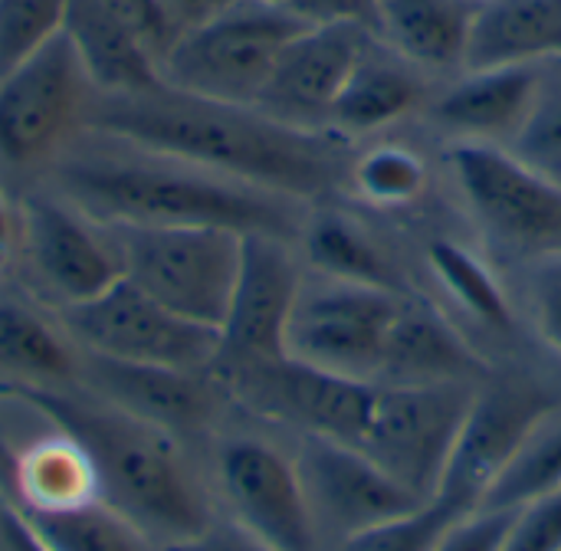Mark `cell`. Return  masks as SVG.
I'll return each mask as SVG.
<instances>
[{
	"label": "cell",
	"mask_w": 561,
	"mask_h": 551,
	"mask_svg": "<svg viewBox=\"0 0 561 551\" xmlns=\"http://www.w3.org/2000/svg\"><path fill=\"white\" fill-rule=\"evenodd\" d=\"M89 125L131 148L207 168L289 200H312L348 174V138L299 128L253 105L197 99L164 82L141 95H105Z\"/></svg>",
	"instance_id": "6da1fadb"
},
{
	"label": "cell",
	"mask_w": 561,
	"mask_h": 551,
	"mask_svg": "<svg viewBox=\"0 0 561 551\" xmlns=\"http://www.w3.org/2000/svg\"><path fill=\"white\" fill-rule=\"evenodd\" d=\"M20 394L76 440L92 463L99 496L158 549L187 542L217 523L178 437L164 427L148 424L105 398L99 404L39 384H26Z\"/></svg>",
	"instance_id": "7a4b0ae2"
},
{
	"label": "cell",
	"mask_w": 561,
	"mask_h": 551,
	"mask_svg": "<svg viewBox=\"0 0 561 551\" xmlns=\"http://www.w3.org/2000/svg\"><path fill=\"white\" fill-rule=\"evenodd\" d=\"M141 158L82 154L59 171L66 197L95 223L224 227L293 240V200L197 164L135 148Z\"/></svg>",
	"instance_id": "3957f363"
},
{
	"label": "cell",
	"mask_w": 561,
	"mask_h": 551,
	"mask_svg": "<svg viewBox=\"0 0 561 551\" xmlns=\"http://www.w3.org/2000/svg\"><path fill=\"white\" fill-rule=\"evenodd\" d=\"M306 26L309 20L286 3L233 0L168 49L158 66L161 82L197 99L256 108L283 49Z\"/></svg>",
	"instance_id": "277c9868"
},
{
	"label": "cell",
	"mask_w": 561,
	"mask_h": 551,
	"mask_svg": "<svg viewBox=\"0 0 561 551\" xmlns=\"http://www.w3.org/2000/svg\"><path fill=\"white\" fill-rule=\"evenodd\" d=\"M102 230L131 286L164 309L220 332L240 273L243 233L148 223H102Z\"/></svg>",
	"instance_id": "5b68a950"
},
{
	"label": "cell",
	"mask_w": 561,
	"mask_h": 551,
	"mask_svg": "<svg viewBox=\"0 0 561 551\" xmlns=\"http://www.w3.org/2000/svg\"><path fill=\"white\" fill-rule=\"evenodd\" d=\"M477 384H378L358 450L417 500H434L454 463Z\"/></svg>",
	"instance_id": "8992f818"
},
{
	"label": "cell",
	"mask_w": 561,
	"mask_h": 551,
	"mask_svg": "<svg viewBox=\"0 0 561 551\" xmlns=\"http://www.w3.org/2000/svg\"><path fill=\"white\" fill-rule=\"evenodd\" d=\"M447 161L486 237L533 260L559 256L561 181L486 141H454Z\"/></svg>",
	"instance_id": "52a82bcc"
},
{
	"label": "cell",
	"mask_w": 561,
	"mask_h": 551,
	"mask_svg": "<svg viewBox=\"0 0 561 551\" xmlns=\"http://www.w3.org/2000/svg\"><path fill=\"white\" fill-rule=\"evenodd\" d=\"M62 319L69 335L89 355L112 361L210 371L220 355L217 329L197 325L164 309L125 276L95 299L62 309Z\"/></svg>",
	"instance_id": "ba28073f"
},
{
	"label": "cell",
	"mask_w": 561,
	"mask_h": 551,
	"mask_svg": "<svg viewBox=\"0 0 561 551\" xmlns=\"http://www.w3.org/2000/svg\"><path fill=\"white\" fill-rule=\"evenodd\" d=\"M401 299L388 289L325 276L302 283L286 332V355L342 378L378 384Z\"/></svg>",
	"instance_id": "9c48e42d"
},
{
	"label": "cell",
	"mask_w": 561,
	"mask_h": 551,
	"mask_svg": "<svg viewBox=\"0 0 561 551\" xmlns=\"http://www.w3.org/2000/svg\"><path fill=\"white\" fill-rule=\"evenodd\" d=\"M210 371H217V381L250 411L296 427L302 437H325L348 447H358L378 391L371 381L342 378L289 355L273 361L210 365Z\"/></svg>",
	"instance_id": "30bf717a"
},
{
	"label": "cell",
	"mask_w": 561,
	"mask_h": 551,
	"mask_svg": "<svg viewBox=\"0 0 561 551\" xmlns=\"http://www.w3.org/2000/svg\"><path fill=\"white\" fill-rule=\"evenodd\" d=\"M92 79L66 33L0 79V158L13 168L53 154L79 118H89Z\"/></svg>",
	"instance_id": "8fae6325"
},
{
	"label": "cell",
	"mask_w": 561,
	"mask_h": 551,
	"mask_svg": "<svg viewBox=\"0 0 561 551\" xmlns=\"http://www.w3.org/2000/svg\"><path fill=\"white\" fill-rule=\"evenodd\" d=\"M217 477L233 523L270 551H329L296 460L263 440H230Z\"/></svg>",
	"instance_id": "7c38bea8"
},
{
	"label": "cell",
	"mask_w": 561,
	"mask_h": 551,
	"mask_svg": "<svg viewBox=\"0 0 561 551\" xmlns=\"http://www.w3.org/2000/svg\"><path fill=\"white\" fill-rule=\"evenodd\" d=\"M556 411L559 398L542 384L523 378L477 384L440 493L463 503L467 509H480L490 486L516 460L536 427Z\"/></svg>",
	"instance_id": "4fadbf2b"
},
{
	"label": "cell",
	"mask_w": 561,
	"mask_h": 551,
	"mask_svg": "<svg viewBox=\"0 0 561 551\" xmlns=\"http://www.w3.org/2000/svg\"><path fill=\"white\" fill-rule=\"evenodd\" d=\"M296 467L319 532L325 546L335 542V549L365 529H375L424 506V500L394 483L371 457L339 440L302 437Z\"/></svg>",
	"instance_id": "5bb4252c"
},
{
	"label": "cell",
	"mask_w": 561,
	"mask_h": 551,
	"mask_svg": "<svg viewBox=\"0 0 561 551\" xmlns=\"http://www.w3.org/2000/svg\"><path fill=\"white\" fill-rule=\"evenodd\" d=\"M302 283L289 240L273 233H243L240 273L220 325V355L214 365L283 358Z\"/></svg>",
	"instance_id": "9a60e30c"
},
{
	"label": "cell",
	"mask_w": 561,
	"mask_h": 551,
	"mask_svg": "<svg viewBox=\"0 0 561 551\" xmlns=\"http://www.w3.org/2000/svg\"><path fill=\"white\" fill-rule=\"evenodd\" d=\"M371 39L375 30L358 20L309 23L283 49L256 108L299 128H329V112Z\"/></svg>",
	"instance_id": "2e32d148"
},
{
	"label": "cell",
	"mask_w": 561,
	"mask_h": 551,
	"mask_svg": "<svg viewBox=\"0 0 561 551\" xmlns=\"http://www.w3.org/2000/svg\"><path fill=\"white\" fill-rule=\"evenodd\" d=\"M23 243L33 273L62 302V309L89 302L122 279V263L102 223L92 227L82 210L59 200H26Z\"/></svg>",
	"instance_id": "e0dca14e"
},
{
	"label": "cell",
	"mask_w": 561,
	"mask_h": 551,
	"mask_svg": "<svg viewBox=\"0 0 561 551\" xmlns=\"http://www.w3.org/2000/svg\"><path fill=\"white\" fill-rule=\"evenodd\" d=\"M549 62H510L457 72L424 108L431 125L454 141H486L510 148L523 131Z\"/></svg>",
	"instance_id": "ac0fdd59"
},
{
	"label": "cell",
	"mask_w": 561,
	"mask_h": 551,
	"mask_svg": "<svg viewBox=\"0 0 561 551\" xmlns=\"http://www.w3.org/2000/svg\"><path fill=\"white\" fill-rule=\"evenodd\" d=\"M85 375L95 394L148 424L164 427L174 437L207 427L217 407V391L201 378V371L128 365L89 355Z\"/></svg>",
	"instance_id": "d6986e66"
},
{
	"label": "cell",
	"mask_w": 561,
	"mask_h": 551,
	"mask_svg": "<svg viewBox=\"0 0 561 551\" xmlns=\"http://www.w3.org/2000/svg\"><path fill=\"white\" fill-rule=\"evenodd\" d=\"M486 361L427 302L401 299L394 315L378 384H480Z\"/></svg>",
	"instance_id": "ffe728a7"
},
{
	"label": "cell",
	"mask_w": 561,
	"mask_h": 551,
	"mask_svg": "<svg viewBox=\"0 0 561 551\" xmlns=\"http://www.w3.org/2000/svg\"><path fill=\"white\" fill-rule=\"evenodd\" d=\"M483 7L486 0H375L371 30L427 76H457Z\"/></svg>",
	"instance_id": "44dd1931"
},
{
	"label": "cell",
	"mask_w": 561,
	"mask_h": 551,
	"mask_svg": "<svg viewBox=\"0 0 561 551\" xmlns=\"http://www.w3.org/2000/svg\"><path fill=\"white\" fill-rule=\"evenodd\" d=\"M431 95V76L375 36L342 85L329 112V128L345 138L375 135L424 112Z\"/></svg>",
	"instance_id": "7402d4cb"
},
{
	"label": "cell",
	"mask_w": 561,
	"mask_h": 551,
	"mask_svg": "<svg viewBox=\"0 0 561 551\" xmlns=\"http://www.w3.org/2000/svg\"><path fill=\"white\" fill-rule=\"evenodd\" d=\"M62 33L76 46L92 85L105 95H141L161 85L158 62L102 0H66Z\"/></svg>",
	"instance_id": "603a6c76"
},
{
	"label": "cell",
	"mask_w": 561,
	"mask_h": 551,
	"mask_svg": "<svg viewBox=\"0 0 561 551\" xmlns=\"http://www.w3.org/2000/svg\"><path fill=\"white\" fill-rule=\"evenodd\" d=\"M561 59V0H486L463 69Z\"/></svg>",
	"instance_id": "cb8c5ba5"
},
{
	"label": "cell",
	"mask_w": 561,
	"mask_h": 551,
	"mask_svg": "<svg viewBox=\"0 0 561 551\" xmlns=\"http://www.w3.org/2000/svg\"><path fill=\"white\" fill-rule=\"evenodd\" d=\"M302 246L312 269L325 279L358 283L404 296V276L388 256V250L352 217L325 210L302 227Z\"/></svg>",
	"instance_id": "d4e9b609"
},
{
	"label": "cell",
	"mask_w": 561,
	"mask_h": 551,
	"mask_svg": "<svg viewBox=\"0 0 561 551\" xmlns=\"http://www.w3.org/2000/svg\"><path fill=\"white\" fill-rule=\"evenodd\" d=\"M13 509L23 516V523L46 546V551H161L102 496L62 509Z\"/></svg>",
	"instance_id": "484cf974"
},
{
	"label": "cell",
	"mask_w": 561,
	"mask_h": 551,
	"mask_svg": "<svg viewBox=\"0 0 561 551\" xmlns=\"http://www.w3.org/2000/svg\"><path fill=\"white\" fill-rule=\"evenodd\" d=\"M99 496V483L85 454L62 434V440L30 450L16 470V506L62 509Z\"/></svg>",
	"instance_id": "4316f807"
},
{
	"label": "cell",
	"mask_w": 561,
	"mask_h": 551,
	"mask_svg": "<svg viewBox=\"0 0 561 551\" xmlns=\"http://www.w3.org/2000/svg\"><path fill=\"white\" fill-rule=\"evenodd\" d=\"M345 181L355 194L381 210H401L417 204L431 187V168L408 141H375L348 161Z\"/></svg>",
	"instance_id": "83f0119b"
},
{
	"label": "cell",
	"mask_w": 561,
	"mask_h": 551,
	"mask_svg": "<svg viewBox=\"0 0 561 551\" xmlns=\"http://www.w3.org/2000/svg\"><path fill=\"white\" fill-rule=\"evenodd\" d=\"M431 273L437 276L440 289L480 325L506 332L513 329V309L500 286V279L490 273V266L467 246L454 240H437L427 250Z\"/></svg>",
	"instance_id": "f1b7e54d"
},
{
	"label": "cell",
	"mask_w": 561,
	"mask_h": 551,
	"mask_svg": "<svg viewBox=\"0 0 561 551\" xmlns=\"http://www.w3.org/2000/svg\"><path fill=\"white\" fill-rule=\"evenodd\" d=\"M0 371L20 375L39 388L76 375L69 345L33 312L0 302Z\"/></svg>",
	"instance_id": "f546056e"
},
{
	"label": "cell",
	"mask_w": 561,
	"mask_h": 551,
	"mask_svg": "<svg viewBox=\"0 0 561 551\" xmlns=\"http://www.w3.org/2000/svg\"><path fill=\"white\" fill-rule=\"evenodd\" d=\"M561 486V417H546L503 477L490 486L480 509H519Z\"/></svg>",
	"instance_id": "4dcf8cb0"
},
{
	"label": "cell",
	"mask_w": 561,
	"mask_h": 551,
	"mask_svg": "<svg viewBox=\"0 0 561 551\" xmlns=\"http://www.w3.org/2000/svg\"><path fill=\"white\" fill-rule=\"evenodd\" d=\"M467 513L473 509L440 493L427 500L424 506L411 509L408 516H398L391 523H381L375 529H365L345 539L335 551H434L444 539V532Z\"/></svg>",
	"instance_id": "1f68e13d"
},
{
	"label": "cell",
	"mask_w": 561,
	"mask_h": 551,
	"mask_svg": "<svg viewBox=\"0 0 561 551\" xmlns=\"http://www.w3.org/2000/svg\"><path fill=\"white\" fill-rule=\"evenodd\" d=\"M66 0H0V79L62 33Z\"/></svg>",
	"instance_id": "d6a6232c"
},
{
	"label": "cell",
	"mask_w": 561,
	"mask_h": 551,
	"mask_svg": "<svg viewBox=\"0 0 561 551\" xmlns=\"http://www.w3.org/2000/svg\"><path fill=\"white\" fill-rule=\"evenodd\" d=\"M510 151L536 171L561 181V59L546 66L539 99Z\"/></svg>",
	"instance_id": "836d02e7"
},
{
	"label": "cell",
	"mask_w": 561,
	"mask_h": 551,
	"mask_svg": "<svg viewBox=\"0 0 561 551\" xmlns=\"http://www.w3.org/2000/svg\"><path fill=\"white\" fill-rule=\"evenodd\" d=\"M112 16L148 49V56L161 66V59L168 56V49L178 43V26L168 16V10L161 7V0H102ZM161 72V69H158Z\"/></svg>",
	"instance_id": "e575fe53"
},
{
	"label": "cell",
	"mask_w": 561,
	"mask_h": 551,
	"mask_svg": "<svg viewBox=\"0 0 561 551\" xmlns=\"http://www.w3.org/2000/svg\"><path fill=\"white\" fill-rule=\"evenodd\" d=\"M526 296H529V315H533L539 338L561 355V253L533 260Z\"/></svg>",
	"instance_id": "d590c367"
},
{
	"label": "cell",
	"mask_w": 561,
	"mask_h": 551,
	"mask_svg": "<svg viewBox=\"0 0 561 551\" xmlns=\"http://www.w3.org/2000/svg\"><path fill=\"white\" fill-rule=\"evenodd\" d=\"M561 549V486L519 506L503 551H559Z\"/></svg>",
	"instance_id": "8d00e7d4"
},
{
	"label": "cell",
	"mask_w": 561,
	"mask_h": 551,
	"mask_svg": "<svg viewBox=\"0 0 561 551\" xmlns=\"http://www.w3.org/2000/svg\"><path fill=\"white\" fill-rule=\"evenodd\" d=\"M516 509H473L457 519L434 551H503Z\"/></svg>",
	"instance_id": "74e56055"
},
{
	"label": "cell",
	"mask_w": 561,
	"mask_h": 551,
	"mask_svg": "<svg viewBox=\"0 0 561 551\" xmlns=\"http://www.w3.org/2000/svg\"><path fill=\"white\" fill-rule=\"evenodd\" d=\"M161 551H270L263 542H256L250 532H243L237 523H214L210 529H204L201 536L168 546Z\"/></svg>",
	"instance_id": "f35d334b"
},
{
	"label": "cell",
	"mask_w": 561,
	"mask_h": 551,
	"mask_svg": "<svg viewBox=\"0 0 561 551\" xmlns=\"http://www.w3.org/2000/svg\"><path fill=\"white\" fill-rule=\"evenodd\" d=\"M309 23H332V20H358L371 26L375 0H286Z\"/></svg>",
	"instance_id": "ab89813d"
},
{
	"label": "cell",
	"mask_w": 561,
	"mask_h": 551,
	"mask_svg": "<svg viewBox=\"0 0 561 551\" xmlns=\"http://www.w3.org/2000/svg\"><path fill=\"white\" fill-rule=\"evenodd\" d=\"M233 0H161V7L168 10V16L174 20L178 33L184 36L187 30L201 26L204 20H210L214 13H220L224 7H230ZM178 36V39H181Z\"/></svg>",
	"instance_id": "60d3db41"
},
{
	"label": "cell",
	"mask_w": 561,
	"mask_h": 551,
	"mask_svg": "<svg viewBox=\"0 0 561 551\" xmlns=\"http://www.w3.org/2000/svg\"><path fill=\"white\" fill-rule=\"evenodd\" d=\"M0 536H3L7 551H46V546L30 532V526L23 523V516L13 506L0 509Z\"/></svg>",
	"instance_id": "b9f144b4"
},
{
	"label": "cell",
	"mask_w": 561,
	"mask_h": 551,
	"mask_svg": "<svg viewBox=\"0 0 561 551\" xmlns=\"http://www.w3.org/2000/svg\"><path fill=\"white\" fill-rule=\"evenodd\" d=\"M10 253H13V217H10V207L0 197V269L7 266Z\"/></svg>",
	"instance_id": "7bdbcfd3"
},
{
	"label": "cell",
	"mask_w": 561,
	"mask_h": 551,
	"mask_svg": "<svg viewBox=\"0 0 561 551\" xmlns=\"http://www.w3.org/2000/svg\"><path fill=\"white\" fill-rule=\"evenodd\" d=\"M276 3H286V0H276Z\"/></svg>",
	"instance_id": "ee69618b"
},
{
	"label": "cell",
	"mask_w": 561,
	"mask_h": 551,
	"mask_svg": "<svg viewBox=\"0 0 561 551\" xmlns=\"http://www.w3.org/2000/svg\"><path fill=\"white\" fill-rule=\"evenodd\" d=\"M559 551H561V549H559Z\"/></svg>",
	"instance_id": "f6af8a7d"
}]
</instances>
